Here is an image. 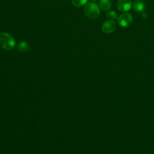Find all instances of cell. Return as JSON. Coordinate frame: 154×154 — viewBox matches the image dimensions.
Returning <instances> with one entry per match:
<instances>
[{"instance_id": "cell-1", "label": "cell", "mask_w": 154, "mask_h": 154, "mask_svg": "<svg viewBox=\"0 0 154 154\" xmlns=\"http://www.w3.org/2000/svg\"><path fill=\"white\" fill-rule=\"evenodd\" d=\"M16 45V42L12 35L7 32L0 33V46L5 50H11Z\"/></svg>"}, {"instance_id": "cell-2", "label": "cell", "mask_w": 154, "mask_h": 154, "mask_svg": "<svg viewBox=\"0 0 154 154\" xmlns=\"http://www.w3.org/2000/svg\"><path fill=\"white\" fill-rule=\"evenodd\" d=\"M84 13L88 18L96 19L100 15L99 7L95 2H89L85 7Z\"/></svg>"}, {"instance_id": "cell-3", "label": "cell", "mask_w": 154, "mask_h": 154, "mask_svg": "<svg viewBox=\"0 0 154 154\" xmlns=\"http://www.w3.org/2000/svg\"><path fill=\"white\" fill-rule=\"evenodd\" d=\"M133 22V17L131 14L124 13L119 16L117 18V23L122 27L130 26Z\"/></svg>"}, {"instance_id": "cell-4", "label": "cell", "mask_w": 154, "mask_h": 154, "mask_svg": "<svg viewBox=\"0 0 154 154\" xmlns=\"http://www.w3.org/2000/svg\"><path fill=\"white\" fill-rule=\"evenodd\" d=\"M116 28V23L114 20H109L105 22L102 25V30L106 34L114 32Z\"/></svg>"}, {"instance_id": "cell-5", "label": "cell", "mask_w": 154, "mask_h": 154, "mask_svg": "<svg viewBox=\"0 0 154 154\" xmlns=\"http://www.w3.org/2000/svg\"><path fill=\"white\" fill-rule=\"evenodd\" d=\"M132 6L131 0H118L117 7L119 10L122 12L129 11Z\"/></svg>"}, {"instance_id": "cell-6", "label": "cell", "mask_w": 154, "mask_h": 154, "mask_svg": "<svg viewBox=\"0 0 154 154\" xmlns=\"http://www.w3.org/2000/svg\"><path fill=\"white\" fill-rule=\"evenodd\" d=\"M133 7L137 12L143 13L146 9V4L142 0H136L134 2Z\"/></svg>"}, {"instance_id": "cell-7", "label": "cell", "mask_w": 154, "mask_h": 154, "mask_svg": "<svg viewBox=\"0 0 154 154\" xmlns=\"http://www.w3.org/2000/svg\"><path fill=\"white\" fill-rule=\"evenodd\" d=\"M99 5L100 8L104 11L109 10L111 6L109 0H100Z\"/></svg>"}, {"instance_id": "cell-8", "label": "cell", "mask_w": 154, "mask_h": 154, "mask_svg": "<svg viewBox=\"0 0 154 154\" xmlns=\"http://www.w3.org/2000/svg\"><path fill=\"white\" fill-rule=\"evenodd\" d=\"M17 47L18 50L20 52H27L29 49V45H28V43L26 42H19L17 44Z\"/></svg>"}, {"instance_id": "cell-9", "label": "cell", "mask_w": 154, "mask_h": 154, "mask_svg": "<svg viewBox=\"0 0 154 154\" xmlns=\"http://www.w3.org/2000/svg\"><path fill=\"white\" fill-rule=\"evenodd\" d=\"M88 0H72V3L73 5L79 7L86 4Z\"/></svg>"}, {"instance_id": "cell-10", "label": "cell", "mask_w": 154, "mask_h": 154, "mask_svg": "<svg viewBox=\"0 0 154 154\" xmlns=\"http://www.w3.org/2000/svg\"><path fill=\"white\" fill-rule=\"evenodd\" d=\"M107 16L108 17V18L112 19V20H115L116 19H117V14L114 11H110L109 12L107 13Z\"/></svg>"}, {"instance_id": "cell-11", "label": "cell", "mask_w": 154, "mask_h": 154, "mask_svg": "<svg viewBox=\"0 0 154 154\" xmlns=\"http://www.w3.org/2000/svg\"><path fill=\"white\" fill-rule=\"evenodd\" d=\"M91 1H96V0H91Z\"/></svg>"}]
</instances>
